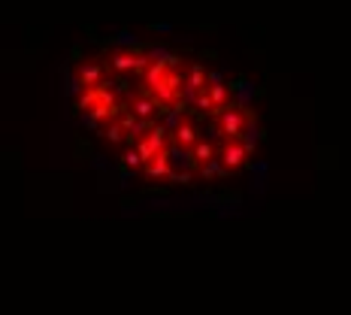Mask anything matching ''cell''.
I'll list each match as a JSON object with an SVG mask.
<instances>
[{
	"label": "cell",
	"instance_id": "1",
	"mask_svg": "<svg viewBox=\"0 0 351 315\" xmlns=\"http://www.w3.org/2000/svg\"><path fill=\"white\" fill-rule=\"evenodd\" d=\"M109 67L106 61H88V64H79L76 70V88H97V85H106L109 82Z\"/></svg>",
	"mask_w": 351,
	"mask_h": 315
},
{
	"label": "cell",
	"instance_id": "3",
	"mask_svg": "<svg viewBox=\"0 0 351 315\" xmlns=\"http://www.w3.org/2000/svg\"><path fill=\"white\" fill-rule=\"evenodd\" d=\"M206 79H209V70L203 61H191V67L185 73V106L194 104V97L206 88Z\"/></svg>",
	"mask_w": 351,
	"mask_h": 315
},
{
	"label": "cell",
	"instance_id": "4",
	"mask_svg": "<svg viewBox=\"0 0 351 315\" xmlns=\"http://www.w3.org/2000/svg\"><path fill=\"white\" fill-rule=\"evenodd\" d=\"M200 140H203L200 128H197L194 121H188V119L182 121L179 128H176L173 134H170V145H173V149H182V152H191V149H194V145L200 143Z\"/></svg>",
	"mask_w": 351,
	"mask_h": 315
},
{
	"label": "cell",
	"instance_id": "2",
	"mask_svg": "<svg viewBox=\"0 0 351 315\" xmlns=\"http://www.w3.org/2000/svg\"><path fill=\"white\" fill-rule=\"evenodd\" d=\"M128 109L136 115V119H143V121H152V124H158V115H164V109H160V104L155 97H152L149 91H143L140 94H134V100L128 104Z\"/></svg>",
	"mask_w": 351,
	"mask_h": 315
},
{
	"label": "cell",
	"instance_id": "5",
	"mask_svg": "<svg viewBox=\"0 0 351 315\" xmlns=\"http://www.w3.org/2000/svg\"><path fill=\"white\" fill-rule=\"evenodd\" d=\"M143 173L149 176V179H170L173 182V158H170V149H164V152H158L155 158L149 161V164L143 167Z\"/></svg>",
	"mask_w": 351,
	"mask_h": 315
}]
</instances>
